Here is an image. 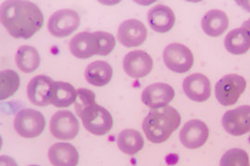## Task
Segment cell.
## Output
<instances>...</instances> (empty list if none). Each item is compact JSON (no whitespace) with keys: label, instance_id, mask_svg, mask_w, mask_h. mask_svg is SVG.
I'll use <instances>...</instances> for the list:
<instances>
[{"label":"cell","instance_id":"cell-3","mask_svg":"<svg viewBox=\"0 0 250 166\" xmlns=\"http://www.w3.org/2000/svg\"><path fill=\"white\" fill-rule=\"evenodd\" d=\"M181 124V114L171 107L165 106L160 109H152L144 119V132L147 140L160 144L165 142Z\"/></svg>","mask_w":250,"mask_h":166},{"label":"cell","instance_id":"cell-17","mask_svg":"<svg viewBox=\"0 0 250 166\" xmlns=\"http://www.w3.org/2000/svg\"><path fill=\"white\" fill-rule=\"evenodd\" d=\"M147 20L152 30L157 33L165 34L174 26L175 15L168 6L159 4L148 11Z\"/></svg>","mask_w":250,"mask_h":166},{"label":"cell","instance_id":"cell-13","mask_svg":"<svg viewBox=\"0 0 250 166\" xmlns=\"http://www.w3.org/2000/svg\"><path fill=\"white\" fill-rule=\"evenodd\" d=\"M174 90L169 84L157 82L145 88L142 92V102L151 109L165 107L173 100Z\"/></svg>","mask_w":250,"mask_h":166},{"label":"cell","instance_id":"cell-30","mask_svg":"<svg viewBox=\"0 0 250 166\" xmlns=\"http://www.w3.org/2000/svg\"><path fill=\"white\" fill-rule=\"evenodd\" d=\"M241 28H243L248 33V35L250 37V18L243 23Z\"/></svg>","mask_w":250,"mask_h":166},{"label":"cell","instance_id":"cell-9","mask_svg":"<svg viewBox=\"0 0 250 166\" xmlns=\"http://www.w3.org/2000/svg\"><path fill=\"white\" fill-rule=\"evenodd\" d=\"M223 126L228 134L239 137L250 132V105H242L225 112Z\"/></svg>","mask_w":250,"mask_h":166},{"label":"cell","instance_id":"cell-23","mask_svg":"<svg viewBox=\"0 0 250 166\" xmlns=\"http://www.w3.org/2000/svg\"><path fill=\"white\" fill-rule=\"evenodd\" d=\"M117 144L119 149L125 154L134 155L143 149L145 140L140 132L134 129H125L120 133Z\"/></svg>","mask_w":250,"mask_h":166},{"label":"cell","instance_id":"cell-27","mask_svg":"<svg viewBox=\"0 0 250 166\" xmlns=\"http://www.w3.org/2000/svg\"><path fill=\"white\" fill-rule=\"evenodd\" d=\"M99 43V55L106 56L113 51L116 45L115 37L106 32H96Z\"/></svg>","mask_w":250,"mask_h":166},{"label":"cell","instance_id":"cell-8","mask_svg":"<svg viewBox=\"0 0 250 166\" xmlns=\"http://www.w3.org/2000/svg\"><path fill=\"white\" fill-rule=\"evenodd\" d=\"M49 129L56 139L73 140L79 133L80 125L71 111L63 110L54 114L50 120Z\"/></svg>","mask_w":250,"mask_h":166},{"label":"cell","instance_id":"cell-2","mask_svg":"<svg viewBox=\"0 0 250 166\" xmlns=\"http://www.w3.org/2000/svg\"><path fill=\"white\" fill-rule=\"evenodd\" d=\"M75 111L85 129L94 135L103 136L113 127L112 115L106 108L96 103V95L89 89L77 90Z\"/></svg>","mask_w":250,"mask_h":166},{"label":"cell","instance_id":"cell-5","mask_svg":"<svg viewBox=\"0 0 250 166\" xmlns=\"http://www.w3.org/2000/svg\"><path fill=\"white\" fill-rule=\"evenodd\" d=\"M45 128V118L42 113L34 109H23L17 113L14 119V129L25 139L40 136Z\"/></svg>","mask_w":250,"mask_h":166},{"label":"cell","instance_id":"cell-24","mask_svg":"<svg viewBox=\"0 0 250 166\" xmlns=\"http://www.w3.org/2000/svg\"><path fill=\"white\" fill-rule=\"evenodd\" d=\"M41 58L38 51L31 45H22L16 53V64L19 70L32 73L40 66Z\"/></svg>","mask_w":250,"mask_h":166},{"label":"cell","instance_id":"cell-19","mask_svg":"<svg viewBox=\"0 0 250 166\" xmlns=\"http://www.w3.org/2000/svg\"><path fill=\"white\" fill-rule=\"evenodd\" d=\"M76 98L77 91L71 83L64 81H54L49 92L48 101L50 105L62 108L69 107L75 103Z\"/></svg>","mask_w":250,"mask_h":166},{"label":"cell","instance_id":"cell-14","mask_svg":"<svg viewBox=\"0 0 250 166\" xmlns=\"http://www.w3.org/2000/svg\"><path fill=\"white\" fill-rule=\"evenodd\" d=\"M183 89L189 99L197 103L206 102L211 95V83L208 78L201 73L188 76L184 79Z\"/></svg>","mask_w":250,"mask_h":166},{"label":"cell","instance_id":"cell-26","mask_svg":"<svg viewBox=\"0 0 250 166\" xmlns=\"http://www.w3.org/2000/svg\"><path fill=\"white\" fill-rule=\"evenodd\" d=\"M220 166H250L249 154L238 148L229 149L221 159Z\"/></svg>","mask_w":250,"mask_h":166},{"label":"cell","instance_id":"cell-16","mask_svg":"<svg viewBox=\"0 0 250 166\" xmlns=\"http://www.w3.org/2000/svg\"><path fill=\"white\" fill-rule=\"evenodd\" d=\"M53 82V79L45 75L34 77L27 86V95L30 102L37 106L50 105L48 95Z\"/></svg>","mask_w":250,"mask_h":166},{"label":"cell","instance_id":"cell-12","mask_svg":"<svg viewBox=\"0 0 250 166\" xmlns=\"http://www.w3.org/2000/svg\"><path fill=\"white\" fill-rule=\"evenodd\" d=\"M125 73L134 79H141L147 76L153 70L151 56L142 50L128 53L124 58Z\"/></svg>","mask_w":250,"mask_h":166},{"label":"cell","instance_id":"cell-31","mask_svg":"<svg viewBox=\"0 0 250 166\" xmlns=\"http://www.w3.org/2000/svg\"></svg>","mask_w":250,"mask_h":166},{"label":"cell","instance_id":"cell-20","mask_svg":"<svg viewBox=\"0 0 250 166\" xmlns=\"http://www.w3.org/2000/svg\"><path fill=\"white\" fill-rule=\"evenodd\" d=\"M202 29L206 35L210 37H218L224 35L229 27L227 14L220 9H212L206 13L202 18Z\"/></svg>","mask_w":250,"mask_h":166},{"label":"cell","instance_id":"cell-6","mask_svg":"<svg viewBox=\"0 0 250 166\" xmlns=\"http://www.w3.org/2000/svg\"><path fill=\"white\" fill-rule=\"evenodd\" d=\"M163 61L169 70L176 73H186L194 65V55L188 46L182 44H170L163 52Z\"/></svg>","mask_w":250,"mask_h":166},{"label":"cell","instance_id":"cell-22","mask_svg":"<svg viewBox=\"0 0 250 166\" xmlns=\"http://www.w3.org/2000/svg\"><path fill=\"white\" fill-rule=\"evenodd\" d=\"M226 50L232 55H240L249 52L250 49V37L243 29H234L228 33L224 39Z\"/></svg>","mask_w":250,"mask_h":166},{"label":"cell","instance_id":"cell-4","mask_svg":"<svg viewBox=\"0 0 250 166\" xmlns=\"http://www.w3.org/2000/svg\"><path fill=\"white\" fill-rule=\"evenodd\" d=\"M247 88V80L237 74L223 77L215 85L218 102L224 106L235 105Z\"/></svg>","mask_w":250,"mask_h":166},{"label":"cell","instance_id":"cell-15","mask_svg":"<svg viewBox=\"0 0 250 166\" xmlns=\"http://www.w3.org/2000/svg\"><path fill=\"white\" fill-rule=\"evenodd\" d=\"M70 50L72 55L82 59L98 55L99 43L96 33L83 32L72 37L70 42Z\"/></svg>","mask_w":250,"mask_h":166},{"label":"cell","instance_id":"cell-11","mask_svg":"<svg viewBox=\"0 0 250 166\" xmlns=\"http://www.w3.org/2000/svg\"><path fill=\"white\" fill-rule=\"evenodd\" d=\"M147 30L142 21L131 18L124 21L118 30V40L126 47H136L145 43Z\"/></svg>","mask_w":250,"mask_h":166},{"label":"cell","instance_id":"cell-21","mask_svg":"<svg viewBox=\"0 0 250 166\" xmlns=\"http://www.w3.org/2000/svg\"><path fill=\"white\" fill-rule=\"evenodd\" d=\"M112 76L113 70L111 66L107 62L101 60L90 63L84 72V77L87 82L97 87L107 85L112 79Z\"/></svg>","mask_w":250,"mask_h":166},{"label":"cell","instance_id":"cell-25","mask_svg":"<svg viewBox=\"0 0 250 166\" xmlns=\"http://www.w3.org/2000/svg\"><path fill=\"white\" fill-rule=\"evenodd\" d=\"M20 76L14 70H3L0 73V99L6 100L12 96L20 87Z\"/></svg>","mask_w":250,"mask_h":166},{"label":"cell","instance_id":"cell-10","mask_svg":"<svg viewBox=\"0 0 250 166\" xmlns=\"http://www.w3.org/2000/svg\"><path fill=\"white\" fill-rule=\"evenodd\" d=\"M208 128L198 119L188 121L180 132V140L188 149H196L202 147L208 139Z\"/></svg>","mask_w":250,"mask_h":166},{"label":"cell","instance_id":"cell-28","mask_svg":"<svg viewBox=\"0 0 250 166\" xmlns=\"http://www.w3.org/2000/svg\"><path fill=\"white\" fill-rule=\"evenodd\" d=\"M0 166H18L17 163L9 156L2 155L0 158Z\"/></svg>","mask_w":250,"mask_h":166},{"label":"cell","instance_id":"cell-7","mask_svg":"<svg viewBox=\"0 0 250 166\" xmlns=\"http://www.w3.org/2000/svg\"><path fill=\"white\" fill-rule=\"evenodd\" d=\"M80 25V16L70 9H61L49 18L47 29L51 35L58 38H64L72 35Z\"/></svg>","mask_w":250,"mask_h":166},{"label":"cell","instance_id":"cell-18","mask_svg":"<svg viewBox=\"0 0 250 166\" xmlns=\"http://www.w3.org/2000/svg\"><path fill=\"white\" fill-rule=\"evenodd\" d=\"M48 159L53 166H77L79 153L70 143H55L48 150Z\"/></svg>","mask_w":250,"mask_h":166},{"label":"cell","instance_id":"cell-29","mask_svg":"<svg viewBox=\"0 0 250 166\" xmlns=\"http://www.w3.org/2000/svg\"><path fill=\"white\" fill-rule=\"evenodd\" d=\"M236 3L248 12H250V1H236Z\"/></svg>","mask_w":250,"mask_h":166},{"label":"cell","instance_id":"cell-1","mask_svg":"<svg viewBox=\"0 0 250 166\" xmlns=\"http://www.w3.org/2000/svg\"><path fill=\"white\" fill-rule=\"evenodd\" d=\"M1 23L17 39H30L42 28L44 15L30 1H5L1 5Z\"/></svg>","mask_w":250,"mask_h":166}]
</instances>
